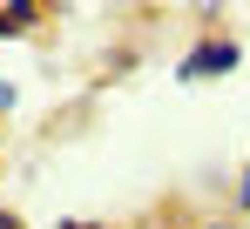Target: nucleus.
Masks as SVG:
<instances>
[{"label": "nucleus", "instance_id": "obj_9", "mask_svg": "<svg viewBox=\"0 0 250 229\" xmlns=\"http://www.w3.org/2000/svg\"><path fill=\"white\" fill-rule=\"evenodd\" d=\"M209 229H230V223H209Z\"/></svg>", "mask_w": 250, "mask_h": 229}, {"label": "nucleus", "instance_id": "obj_4", "mask_svg": "<svg viewBox=\"0 0 250 229\" xmlns=\"http://www.w3.org/2000/svg\"><path fill=\"white\" fill-rule=\"evenodd\" d=\"M0 114H14V81H0Z\"/></svg>", "mask_w": 250, "mask_h": 229}, {"label": "nucleus", "instance_id": "obj_5", "mask_svg": "<svg viewBox=\"0 0 250 229\" xmlns=\"http://www.w3.org/2000/svg\"><path fill=\"white\" fill-rule=\"evenodd\" d=\"M0 229H21V216H14V209H0Z\"/></svg>", "mask_w": 250, "mask_h": 229}, {"label": "nucleus", "instance_id": "obj_6", "mask_svg": "<svg viewBox=\"0 0 250 229\" xmlns=\"http://www.w3.org/2000/svg\"><path fill=\"white\" fill-rule=\"evenodd\" d=\"M61 229H102V223H82V216H68V223H61Z\"/></svg>", "mask_w": 250, "mask_h": 229}, {"label": "nucleus", "instance_id": "obj_3", "mask_svg": "<svg viewBox=\"0 0 250 229\" xmlns=\"http://www.w3.org/2000/svg\"><path fill=\"white\" fill-rule=\"evenodd\" d=\"M237 209L250 216V169H244V182H237Z\"/></svg>", "mask_w": 250, "mask_h": 229}, {"label": "nucleus", "instance_id": "obj_8", "mask_svg": "<svg viewBox=\"0 0 250 229\" xmlns=\"http://www.w3.org/2000/svg\"><path fill=\"white\" fill-rule=\"evenodd\" d=\"M7 34H14V27H7V14H0V40H7Z\"/></svg>", "mask_w": 250, "mask_h": 229}, {"label": "nucleus", "instance_id": "obj_7", "mask_svg": "<svg viewBox=\"0 0 250 229\" xmlns=\"http://www.w3.org/2000/svg\"><path fill=\"white\" fill-rule=\"evenodd\" d=\"M196 7H203V14H216V7H223V0H196Z\"/></svg>", "mask_w": 250, "mask_h": 229}, {"label": "nucleus", "instance_id": "obj_2", "mask_svg": "<svg viewBox=\"0 0 250 229\" xmlns=\"http://www.w3.org/2000/svg\"><path fill=\"white\" fill-rule=\"evenodd\" d=\"M0 14H7V27H34L41 20V0H0Z\"/></svg>", "mask_w": 250, "mask_h": 229}, {"label": "nucleus", "instance_id": "obj_1", "mask_svg": "<svg viewBox=\"0 0 250 229\" xmlns=\"http://www.w3.org/2000/svg\"><path fill=\"white\" fill-rule=\"evenodd\" d=\"M237 61H244V47H237V40H223V34H216V40H196V47L176 61V81H223Z\"/></svg>", "mask_w": 250, "mask_h": 229}]
</instances>
